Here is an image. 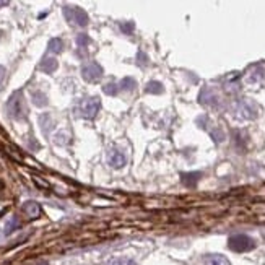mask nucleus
I'll list each match as a JSON object with an SVG mask.
<instances>
[{
  "label": "nucleus",
  "mask_w": 265,
  "mask_h": 265,
  "mask_svg": "<svg viewBox=\"0 0 265 265\" xmlns=\"http://www.w3.org/2000/svg\"><path fill=\"white\" fill-rule=\"evenodd\" d=\"M7 113L15 120H26L28 108H26L25 98H23L21 91H15L10 96V99H8V103H7Z\"/></svg>",
  "instance_id": "obj_1"
},
{
  "label": "nucleus",
  "mask_w": 265,
  "mask_h": 265,
  "mask_svg": "<svg viewBox=\"0 0 265 265\" xmlns=\"http://www.w3.org/2000/svg\"><path fill=\"white\" fill-rule=\"evenodd\" d=\"M228 248L234 252H248L255 248V241L248 234H234L228 239Z\"/></svg>",
  "instance_id": "obj_2"
},
{
  "label": "nucleus",
  "mask_w": 265,
  "mask_h": 265,
  "mask_svg": "<svg viewBox=\"0 0 265 265\" xmlns=\"http://www.w3.org/2000/svg\"><path fill=\"white\" fill-rule=\"evenodd\" d=\"M257 113L259 108L252 99H239L234 104V114L239 119H255Z\"/></svg>",
  "instance_id": "obj_3"
},
{
  "label": "nucleus",
  "mask_w": 265,
  "mask_h": 265,
  "mask_svg": "<svg viewBox=\"0 0 265 265\" xmlns=\"http://www.w3.org/2000/svg\"><path fill=\"white\" fill-rule=\"evenodd\" d=\"M64 15H65V20L70 23V25H75V26H80V28L86 26L88 21H90L86 12L82 10V8H78V7L65 5L64 7Z\"/></svg>",
  "instance_id": "obj_4"
},
{
  "label": "nucleus",
  "mask_w": 265,
  "mask_h": 265,
  "mask_svg": "<svg viewBox=\"0 0 265 265\" xmlns=\"http://www.w3.org/2000/svg\"><path fill=\"white\" fill-rule=\"evenodd\" d=\"M99 98H85V99L80 103V114L83 116L85 119H93L95 116L98 114V111H99Z\"/></svg>",
  "instance_id": "obj_5"
},
{
  "label": "nucleus",
  "mask_w": 265,
  "mask_h": 265,
  "mask_svg": "<svg viewBox=\"0 0 265 265\" xmlns=\"http://www.w3.org/2000/svg\"><path fill=\"white\" fill-rule=\"evenodd\" d=\"M82 75L86 82L95 83L103 77V67L96 62H88L82 67Z\"/></svg>",
  "instance_id": "obj_6"
},
{
  "label": "nucleus",
  "mask_w": 265,
  "mask_h": 265,
  "mask_svg": "<svg viewBox=\"0 0 265 265\" xmlns=\"http://www.w3.org/2000/svg\"><path fill=\"white\" fill-rule=\"evenodd\" d=\"M106 160H108V165L114 169H120L122 166H125V163H127V158H125L124 153L119 151L117 148H111L108 151Z\"/></svg>",
  "instance_id": "obj_7"
},
{
  "label": "nucleus",
  "mask_w": 265,
  "mask_h": 265,
  "mask_svg": "<svg viewBox=\"0 0 265 265\" xmlns=\"http://www.w3.org/2000/svg\"><path fill=\"white\" fill-rule=\"evenodd\" d=\"M248 82L252 83V85H262V83L265 82V68L260 67V65L254 67L248 75Z\"/></svg>",
  "instance_id": "obj_8"
},
{
  "label": "nucleus",
  "mask_w": 265,
  "mask_h": 265,
  "mask_svg": "<svg viewBox=\"0 0 265 265\" xmlns=\"http://www.w3.org/2000/svg\"><path fill=\"white\" fill-rule=\"evenodd\" d=\"M205 265H231L225 255L221 254H210L205 257Z\"/></svg>",
  "instance_id": "obj_9"
},
{
  "label": "nucleus",
  "mask_w": 265,
  "mask_h": 265,
  "mask_svg": "<svg viewBox=\"0 0 265 265\" xmlns=\"http://www.w3.org/2000/svg\"><path fill=\"white\" fill-rule=\"evenodd\" d=\"M23 212L30 218H38L41 215V207L36 202H26L25 205H23Z\"/></svg>",
  "instance_id": "obj_10"
},
{
  "label": "nucleus",
  "mask_w": 265,
  "mask_h": 265,
  "mask_svg": "<svg viewBox=\"0 0 265 265\" xmlns=\"http://www.w3.org/2000/svg\"><path fill=\"white\" fill-rule=\"evenodd\" d=\"M39 68L46 73H52V72H55V68H57V60L54 57H44L43 62L39 65Z\"/></svg>",
  "instance_id": "obj_11"
},
{
  "label": "nucleus",
  "mask_w": 265,
  "mask_h": 265,
  "mask_svg": "<svg viewBox=\"0 0 265 265\" xmlns=\"http://www.w3.org/2000/svg\"><path fill=\"white\" fill-rule=\"evenodd\" d=\"M200 99H202V103L210 104V106H215V104H216V101H218V96H216L212 90H205V91L202 93Z\"/></svg>",
  "instance_id": "obj_12"
},
{
  "label": "nucleus",
  "mask_w": 265,
  "mask_h": 265,
  "mask_svg": "<svg viewBox=\"0 0 265 265\" xmlns=\"http://www.w3.org/2000/svg\"><path fill=\"white\" fill-rule=\"evenodd\" d=\"M48 49H49V52H54V54L62 52V49H64L62 39H59V38L50 39V41H49V44H48Z\"/></svg>",
  "instance_id": "obj_13"
},
{
  "label": "nucleus",
  "mask_w": 265,
  "mask_h": 265,
  "mask_svg": "<svg viewBox=\"0 0 265 265\" xmlns=\"http://www.w3.org/2000/svg\"><path fill=\"white\" fill-rule=\"evenodd\" d=\"M33 103H34L36 106H46L48 104V96L44 95V93H41V91H34L33 93Z\"/></svg>",
  "instance_id": "obj_14"
},
{
  "label": "nucleus",
  "mask_w": 265,
  "mask_h": 265,
  "mask_svg": "<svg viewBox=\"0 0 265 265\" xmlns=\"http://www.w3.org/2000/svg\"><path fill=\"white\" fill-rule=\"evenodd\" d=\"M18 228H20V221H18V218L17 216L8 218V221H7V225H5V234L13 233V231L18 230Z\"/></svg>",
  "instance_id": "obj_15"
},
{
  "label": "nucleus",
  "mask_w": 265,
  "mask_h": 265,
  "mask_svg": "<svg viewBox=\"0 0 265 265\" xmlns=\"http://www.w3.org/2000/svg\"><path fill=\"white\" fill-rule=\"evenodd\" d=\"M120 90H125V91H132L133 88L137 86V83H135V80L133 78H130V77H125L122 82H120Z\"/></svg>",
  "instance_id": "obj_16"
},
{
  "label": "nucleus",
  "mask_w": 265,
  "mask_h": 265,
  "mask_svg": "<svg viewBox=\"0 0 265 265\" xmlns=\"http://www.w3.org/2000/svg\"><path fill=\"white\" fill-rule=\"evenodd\" d=\"M147 93H153V95H161L163 93V85L160 82H150L147 85Z\"/></svg>",
  "instance_id": "obj_17"
},
{
  "label": "nucleus",
  "mask_w": 265,
  "mask_h": 265,
  "mask_svg": "<svg viewBox=\"0 0 265 265\" xmlns=\"http://www.w3.org/2000/svg\"><path fill=\"white\" fill-rule=\"evenodd\" d=\"M103 91L109 96H116L119 93V86L116 85V83H108V85H104Z\"/></svg>",
  "instance_id": "obj_18"
},
{
  "label": "nucleus",
  "mask_w": 265,
  "mask_h": 265,
  "mask_svg": "<svg viewBox=\"0 0 265 265\" xmlns=\"http://www.w3.org/2000/svg\"><path fill=\"white\" fill-rule=\"evenodd\" d=\"M108 265H137V264L130 259H114V260H111Z\"/></svg>",
  "instance_id": "obj_19"
},
{
  "label": "nucleus",
  "mask_w": 265,
  "mask_h": 265,
  "mask_svg": "<svg viewBox=\"0 0 265 265\" xmlns=\"http://www.w3.org/2000/svg\"><path fill=\"white\" fill-rule=\"evenodd\" d=\"M77 44L80 46V48L85 49L88 44H90V38H88L86 34H78L77 36Z\"/></svg>",
  "instance_id": "obj_20"
},
{
  "label": "nucleus",
  "mask_w": 265,
  "mask_h": 265,
  "mask_svg": "<svg viewBox=\"0 0 265 265\" xmlns=\"http://www.w3.org/2000/svg\"><path fill=\"white\" fill-rule=\"evenodd\" d=\"M133 28H135V25H133L132 21H127L120 25V30H122V33H125V34H130V33L133 31Z\"/></svg>",
  "instance_id": "obj_21"
},
{
  "label": "nucleus",
  "mask_w": 265,
  "mask_h": 265,
  "mask_svg": "<svg viewBox=\"0 0 265 265\" xmlns=\"http://www.w3.org/2000/svg\"><path fill=\"white\" fill-rule=\"evenodd\" d=\"M5 75H7V70H5V67H2V65H0V86H2L3 80H5Z\"/></svg>",
  "instance_id": "obj_22"
},
{
  "label": "nucleus",
  "mask_w": 265,
  "mask_h": 265,
  "mask_svg": "<svg viewBox=\"0 0 265 265\" xmlns=\"http://www.w3.org/2000/svg\"><path fill=\"white\" fill-rule=\"evenodd\" d=\"M5 5H8V2H0V7H5Z\"/></svg>",
  "instance_id": "obj_23"
},
{
  "label": "nucleus",
  "mask_w": 265,
  "mask_h": 265,
  "mask_svg": "<svg viewBox=\"0 0 265 265\" xmlns=\"http://www.w3.org/2000/svg\"><path fill=\"white\" fill-rule=\"evenodd\" d=\"M41 265H48V264H41Z\"/></svg>",
  "instance_id": "obj_24"
}]
</instances>
